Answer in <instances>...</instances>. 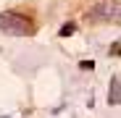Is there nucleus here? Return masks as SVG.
<instances>
[{"label":"nucleus","mask_w":121,"mask_h":118,"mask_svg":"<svg viewBox=\"0 0 121 118\" xmlns=\"http://www.w3.org/2000/svg\"><path fill=\"white\" fill-rule=\"evenodd\" d=\"M69 34H74V24H63L60 26V37H69Z\"/></svg>","instance_id":"nucleus-3"},{"label":"nucleus","mask_w":121,"mask_h":118,"mask_svg":"<svg viewBox=\"0 0 121 118\" xmlns=\"http://www.w3.org/2000/svg\"><path fill=\"white\" fill-rule=\"evenodd\" d=\"M108 100L113 105L118 102V76H113V81H111V97H108Z\"/></svg>","instance_id":"nucleus-2"},{"label":"nucleus","mask_w":121,"mask_h":118,"mask_svg":"<svg viewBox=\"0 0 121 118\" xmlns=\"http://www.w3.org/2000/svg\"><path fill=\"white\" fill-rule=\"evenodd\" d=\"M0 32L13 34V37H26L32 34V21L26 16H18V13H0Z\"/></svg>","instance_id":"nucleus-1"}]
</instances>
